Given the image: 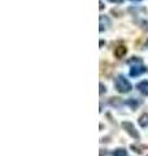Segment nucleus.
<instances>
[{
    "label": "nucleus",
    "mask_w": 148,
    "mask_h": 156,
    "mask_svg": "<svg viewBox=\"0 0 148 156\" xmlns=\"http://www.w3.org/2000/svg\"><path fill=\"white\" fill-rule=\"evenodd\" d=\"M115 87H116V90H117L118 92H121V94H125V92H130L131 89H132L131 83H130V82L127 81L122 74L117 76V78L115 80Z\"/></svg>",
    "instance_id": "1"
},
{
    "label": "nucleus",
    "mask_w": 148,
    "mask_h": 156,
    "mask_svg": "<svg viewBox=\"0 0 148 156\" xmlns=\"http://www.w3.org/2000/svg\"><path fill=\"white\" fill-rule=\"evenodd\" d=\"M122 128L126 130V133L129 134V135L131 136V138H134V139H136V140H139V139H140L139 133L136 131L135 126L132 125L131 122H129V121H125V122H122Z\"/></svg>",
    "instance_id": "2"
},
{
    "label": "nucleus",
    "mask_w": 148,
    "mask_h": 156,
    "mask_svg": "<svg viewBox=\"0 0 148 156\" xmlns=\"http://www.w3.org/2000/svg\"><path fill=\"white\" fill-rule=\"evenodd\" d=\"M147 72V66L144 65H134L130 69V76L131 77H138V76H142L143 73H146Z\"/></svg>",
    "instance_id": "3"
},
{
    "label": "nucleus",
    "mask_w": 148,
    "mask_h": 156,
    "mask_svg": "<svg viewBox=\"0 0 148 156\" xmlns=\"http://www.w3.org/2000/svg\"><path fill=\"white\" fill-rule=\"evenodd\" d=\"M127 53V48L126 46H118L115 48V56L117 58H122V57H125V55Z\"/></svg>",
    "instance_id": "4"
},
{
    "label": "nucleus",
    "mask_w": 148,
    "mask_h": 156,
    "mask_svg": "<svg viewBox=\"0 0 148 156\" xmlns=\"http://www.w3.org/2000/svg\"><path fill=\"white\" fill-rule=\"evenodd\" d=\"M136 89L139 90L143 95H148V81H142L138 83Z\"/></svg>",
    "instance_id": "5"
},
{
    "label": "nucleus",
    "mask_w": 148,
    "mask_h": 156,
    "mask_svg": "<svg viewBox=\"0 0 148 156\" xmlns=\"http://www.w3.org/2000/svg\"><path fill=\"white\" fill-rule=\"evenodd\" d=\"M139 125L142 126V128H146V126L148 125V115H142L139 117Z\"/></svg>",
    "instance_id": "6"
},
{
    "label": "nucleus",
    "mask_w": 148,
    "mask_h": 156,
    "mask_svg": "<svg viewBox=\"0 0 148 156\" xmlns=\"http://www.w3.org/2000/svg\"><path fill=\"white\" fill-rule=\"evenodd\" d=\"M109 103H111L112 105H115V107H120V105L123 103V100L121 99V98H111Z\"/></svg>",
    "instance_id": "7"
},
{
    "label": "nucleus",
    "mask_w": 148,
    "mask_h": 156,
    "mask_svg": "<svg viewBox=\"0 0 148 156\" xmlns=\"http://www.w3.org/2000/svg\"><path fill=\"white\" fill-rule=\"evenodd\" d=\"M127 64H142V58L138 56H132L131 58L127 60Z\"/></svg>",
    "instance_id": "8"
},
{
    "label": "nucleus",
    "mask_w": 148,
    "mask_h": 156,
    "mask_svg": "<svg viewBox=\"0 0 148 156\" xmlns=\"http://www.w3.org/2000/svg\"><path fill=\"white\" fill-rule=\"evenodd\" d=\"M126 155H127V152H126V150H123V148H118L113 152V156H126Z\"/></svg>",
    "instance_id": "9"
},
{
    "label": "nucleus",
    "mask_w": 148,
    "mask_h": 156,
    "mask_svg": "<svg viewBox=\"0 0 148 156\" xmlns=\"http://www.w3.org/2000/svg\"><path fill=\"white\" fill-rule=\"evenodd\" d=\"M126 103H127V104H129V105H131V107H132V108H135V107H138V105H139V103H138V101H135V100H132V99H130V100H127V101H126Z\"/></svg>",
    "instance_id": "10"
},
{
    "label": "nucleus",
    "mask_w": 148,
    "mask_h": 156,
    "mask_svg": "<svg viewBox=\"0 0 148 156\" xmlns=\"http://www.w3.org/2000/svg\"><path fill=\"white\" fill-rule=\"evenodd\" d=\"M107 91V89H105V86L103 85V83H100V94H103V92H105Z\"/></svg>",
    "instance_id": "11"
},
{
    "label": "nucleus",
    "mask_w": 148,
    "mask_h": 156,
    "mask_svg": "<svg viewBox=\"0 0 148 156\" xmlns=\"http://www.w3.org/2000/svg\"><path fill=\"white\" fill-rule=\"evenodd\" d=\"M109 2H111V3H115V4H121L123 0H109Z\"/></svg>",
    "instance_id": "12"
},
{
    "label": "nucleus",
    "mask_w": 148,
    "mask_h": 156,
    "mask_svg": "<svg viewBox=\"0 0 148 156\" xmlns=\"http://www.w3.org/2000/svg\"><path fill=\"white\" fill-rule=\"evenodd\" d=\"M99 4H100V9H103V8H104V4H103V2H101V0H100V2H99Z\"/></svg>",
    "instance_id": "13"
},
{
    "label": "nucleus",
    "mask_w": 148,
    "mask_h": 156,
    "mask_svg": "<svg viewBox=\"0 0 148 156\" xmlns=\"http://www.w3.org/2000/svg\"><path fill=\"white\" fill-rule=\"evenodd\" d=\"M130 2H134V3H138V2H142V0H130Z\"/></svg>",
    "instance_id": "14"
}]
</instances>
